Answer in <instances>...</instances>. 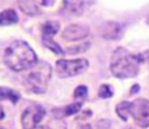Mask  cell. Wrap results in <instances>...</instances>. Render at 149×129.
I'll return each instance as SVG.
<instances>
[{
	"label": "cell",
	"mask_w": 149,
	"mask_h": 129,
	"mask_svg": "<svg viewBox=\"0 0 149 129\" xmlns=\"http://www.w3.org/2000/svg\"><path fill=\"white\" fill-rule=\"evenodd\" d=\"M47 129H66V123L61 117H55L48 121Z\"/></svg>",
	"instance_id": "cell-15"
},
{
	"label": "cell",
	"mask_w": 149,
	"mask_h": 129,
	"mask_svg": "<svg viewBox=\"0 0 149 129\" xmlns=\"http://www.w3.org/2000/svg\"><path fill=\"white\" fill-rule=\"evenodd\" d=\"M19 22V16L14 9H5L0 12V26H12Z\"/></svg>",
	"instance_id": "cell-12"
},
{
	"label": "cell",
	"mask_w": 149,
	"mask_h": 129,
	"mask_svg": "<svg viewBox=\"0 0 149 129\" xmlns=\"http://www.w3.org/2000/svg\"><path fill=\"white\" fill-rule=\"evenodd\" d=\"M88 66V62L85 58L77 59H59L56 62V72L61 78H69L84 72Z\"/></svg>",
	"instance_id": "cell-4"
},
{
	"label": "cell",
	"mask_w": 149,
	"mask_h": 129,
	"mask_svg": "<svg viewBox=\"0 0 149 129\" xmlns=\"http://www.w3.org/2000/svg\"><path fill=\"white\" fill-rule=\"evenodd\" d=\"M142 57L130 53L125 48H118L111 58V71L120 79L133 78L139 73Z\"/></svg>",
	"instance_id": "cell-2"
},
{
	"label": "cell",
	"mask_w": 149,
	"mask_h": 129,
	"mask_svg": "<svg viewBox=\"0 0 149 129\" xmlns=\"http://www.w3.org/2000/svg\"><path fill=\"white\" fill-rule=\"evenodd\" d=\"M86 95H87V87H86V86L80 85V86H78V87L74 89V93H73L74 99L83 100V99L86 98Z\"/></svg>",
	"instance_id": "cell-18"
},
{
	"label": "cell",
	"mask_w": 149,
	"mask_h": 129,
	"mask_svg": "<svg viewBox=\"0 0 149 129\" xmlns=\"http://www.w3.org/2000/svg\"><path fill=\"white\" fill-rule=\"evenodd\" d=\"M130 115L139 127H149V100L136 99L130 102Z\"/></svg>",
	"instance_id": "cell-6"
},
{
	"label": "cell",
	"mask_w": 149,
	"mask_h": 129,
	"mask_svg": "<svg viewBox=\"0 0 149 129\" xmlns=\"http://www.w3.org/2000/svg\"><path fill=\"white\" fill-rule=\"evenodd\" d=\"M3 60L6 65L15 72L31 69L37 64L35 51L27 42L21 40L14 41L6 48Z\"/></svg>",
	"instance_id": "cell-1"
},
{
	"label": "cell",
	"mask_w": 149,
	"mask_h": 129,
	"mask_svg": "<svg viewBox=\"0 0 149 129\" xmlns=\"http://www.w3.org/2000/svg\"><path fill=\"white\" fill-rule=\"evenodd\" d=\"M5 117V112H3V108H2V106L0 105V120H2Z\"/></svg>",
	"instance_id": "cell-19"
},
{
	"label": "cell",
	"mask_w": 149,
	"mask_h": 129,
	"mask_svg": "<svg viewBox=\"0 0 149 129\" xmlns=\"http://www.w3.org/2000/svg\"><path fill=\"white\" fill-rule=\"evenodd\" d=\"M99 96L102 98V99H107V98H111L113 95V89L109 85H101L100 88H99V92H98Z\"/></svg>",
	"instance_id": "cell-17"
},
{
	"label": "cell",
	"mask_w": 149,
	"mask_h": 129,
	"mask_svg": "<svg viewBox=\"0 0 149 129\" xmlns=\"http://www.w3.org/2000/svg\"><path fill=\"white\" fill-rule=\"evenodd\" d=\"M45 115V110L40 105L27 107L21 115V124L23 129H35Z\"/></svg>",
	"instance_id": "cell-7"
},
{
	"label": "cell",
	"mask_w": 149,
	"mask_h": 129,
	"mask_svg": "<svg viewBox=\"0 0 149 129\" xmlns=\"http://www.w3.org/2000/svg\"><path fill=\"white\" fill-rule=\"evenodd\" d=\"M81 108V102H74V103H71L69 106H66L64 109H63V115H73V114H77Z\"/></svg>",
	"instance_id": "cell-16"
},
{
	"label": "cell",
	"mask_w": 149,
	"mask_h": 129,
	"mask_svg": "<svg viewBox=\"0 0 149 129\" xmlns=\"http://www.w3.org/2000/svg\"><path fill=\"white\" fill-rule=\"evenodd\" d=\"M116 114L119 117H121L123 121H127L128 116L130 115V102L128 101H122L116 105Z\"/></svg>",
	"instance_id": "cell-14"
},
{
	"label": "cell",
	"mask_w": 149,
	"mask_h": 129,
	"mask_svg": "<svg viewBox=\"0 0 149 129\" xmlns=\"http://www.w3.org/2000/svg\"><path fill=\"white\" fill-rule=\"evenodd\" d=\"M100 34L104 38L116 40L122 34V27L116 22H106L100 27Z\"/></svg>",
	"instance_id": "cell-9"
},
{
	"label": "cell",
	"mask_w": 149,
	"mask_h": 129,
	"mask_svg": "<svg viewBox=\"0 0 149 129\" xmlns=\"http://www.w3.org/2000/svg\"><path fill=\"white\" fill-rule=\"evenodd\" d=\"M88 27L87 26H81V24H70L66 27L63 31L62 37L65 41L73 42V41H79L88 35Z\"/></svg>",
	"instance_id": "cell-8"
},
{
	"label": "cell",
	"mask_w": 149,
	"mask_h": 129,
	"mask_svg": "<svg viewBox=\"0 0 149 129\" xmlns=\"http://www.w3.org/2000/svg\"><path fill=\"white\" fill-rule=\"evenodd\" d=\"M148 22H149V19H148Z\"/></svg>",
	"instance_id": "cell-22"
},
{
	"label": "cell",
	"mask_w": 149,
	"mask_h": 129,
	"mask_svg": "<svg viewBox=\"0 0 149 129\" xmlns=\"http://www.w3.org/2000/svg\"><path fill=\"white\" fill-rule=\"evenodd\" d=\"M59 30V23L56 21H47L42 24V42L44 46L56 55H64L63 49L54 41V36Z\"/></svg>",
	"instance_id": "cell-5"
},
{
	"label": "cell",
	"mask_w": 149,
	"mask_h": 129,
	"mask_svg": "<svg viewBox=\"0 0 149 129\" xmlns=\"http://www.w3.org/2000/svg\"><path fill=\"white\" fill-rule=\"evenodd\" d=\"M51 77V66L45 63L36 64L26 77V86L33 93L42 94L47 91L49 79Z\"/></svg>",
	"instance_id": "cell-3"
},
{
	"label": "cell",
	"mask_w": 149,
	"mask_h": 129,
	"mask_svg": "<svg viewBox=\"0 0 149 129\" xmlns=\"http://www.w3.org/2000/svg\"><path fill=\"white\" fill-rule=\"evenodd\" d=\"M0 100H8L12 103H16L20 100V93L13 88L0 86Z\"/></svg>",
	"instance_id": "cell-13"
},
{
	"label": "cell",
	"mask_w": 149,
	"mask_h": 129,
	"mask_svg": "<svg viewBox=\"0 0 149 129\" xmlns=\"http://www.w3.org/2000/svg\"><path fill=\"white\" fill-rule=\"evenodd\" d=\"M17 6L22 13L29 16H35L41 13L37 0H17Z\"/></svg>",
	"instance_id": "cell-11"
},
{
	"label": "cell",
	"mask_w": 149,
	"mask_h": 129,
	"mask_svg": "<svg viewBox=\"0 0 149 129\" xmlns=\"http://www.w3.org/2000/svg\"><path fill=\"white\" fill-rule=\"evenodd\" d=\"M61 12L66 15H80L84 12V0H63Z\"/></svg>",
	"instance_id": "cell-10"
},
{
	"label": "cell",
	"mask_w": 149,
	"mask_h": 129,
	"mask_svg": "<svg viewBox=\"0 0 149 129\" xmlns=\"http://www.w3.org/2000/svg\"><path fill=\"white\" fill-rule=\"evenodd\" d=\"M0 129H3V128H2V127H0Z\"/></svg>",
	"instance_id": "cell-21"
},
{
	"label": "cell",
	"mask_w": 149,
	"mask_h": 129,
	"mask_svg": "<svg viewBox=\"0 0 149 129\" xmlns=\"http://www.w3.org/2000/svg\"><path fill=\"white\" fill-rule=\"evenodd\" d=\"M35 129H45V128H44V127H36Z\"/></svg>",
	"instance_id": "cell-20"
}]
</instances>
